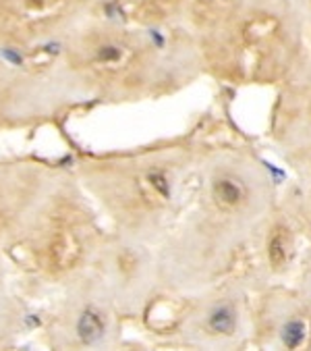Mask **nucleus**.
Masks as SVG:
<instances>
[{
  "mask_svg": "<svg viewBox=\"0 0 311 351\" xmlns=\"http://www.w3.org/2000/svg\"><path fill=\"white\" fill-rule=\"evenodd\" d=\"M83 256V245L73 231H60L48 245V264L52 270H71Z\"/></svg>",
  "mask_w": 311,
  "mask_h": 351,
  "instance_id": "1",
  "label": "nucleus"
},
{
  "mask_svg": "<svg viewBox=\"0 0 311 351\" xmlns=\"http://www.w3.org/2000/svg\"><path fill=\"white\" fill-rule=\"evenodd\" d=\"M181 318H183V306L177 300H168V297L151 302L145 310V324L160 332L175 328L181 322Z\"/></svg>",
  "mask_w": 311,
  "mask_h": 351,
  "instance_id": "2",
  "label": "nucleus"
},
{
  "mask_svg": "<svg viewBox=\"0 0 311 351\" xmlns=\"http://www.w3.org/2000/svg\"><path fill=\"white\" fill-rule=\"evenodd\" d=\"M212 198H214V202L220 210H224V212H232V210H239L241 206H243L247 194H245V187L241 185L237 179L220 177L212 185Z\"/></svg>",
  "mask_w": 311,
  "mask_h": 351,
  "instance_id": "3",
  "label": "nucleus"
},
{
  "mask_svg": "<svg viewBox=\"0 0 311 351\" xmlns=\"http://www.w3.org/2000/svg\"><path fill=\"white\" fill-rule=\"evenodd\" d=\"M292 256V235L286 226L276 224L268 237V260L274 268L286 266Z\"/></svg>",
  "mask_w": 311,
  "mask_h": 351,
  "instance_id": "4",
  "label": "nucleus"
},
{
  "mask_svg": "<svg viewBox=\"0 0 311 351\" xmlns=\"http://www.w3.org/2000/svg\"><path fill=\"white\" fill-rule=\"evenodd\" d=\"M139 194L149 204H164L170 196V183L164 172H147L139 179Z\"/></svg>",
  "mask_w": 311,
  "mask_h": 351,
  "instance_id": "5",
  "label": "nucleus"
},
{
  "mask_svg": "<svg viewBox=\"0 0 311 351\" xmlns=\"http://www.w3.org/2000/svg\"><path fill=\"white\" fill-rule=\"evenodd\" d=\"M106 332V320H104L102 312L88 308L83 310L79 320H77V335L83 343H96L98 339L104 337Z\"/></svg>",
  "mask_w": 311,
  "mask_h": 351,
  "instance_id": "6",
  "label": "nucleus"
},
{
  "mask_svg": "<svg viewBox=\"0 0 311 351\" xmlns=\"http://www.w3.org/2000/svg\"><path fill=\"white\" fill-rule=\"evenodd\" d=\"M129 56H131L129 50L118 44H104L96 50V63L102 67H108V69H116L120 65H125L129 61Z\"/></svg>",
  "mask_w": 311,
  "mask_h": 351,
  "instance_id": "7",
  "label": "nucleus"
},
{
  "mask_svg": "<svg viewBox=\"0 0 311 351\" xmlns=\"http://www.w3.org/2000/svg\"><path fill=\"white\" fill-rule=\"evenodd\" d=\"M207 326H210V330L218 332V335H228V332H232L235 328V314L228 306H220L216 308L210 318H207Z\"/></svg>",
  "mask_w": 311,
  "mask_h": 351,
  "instance_id": "8",
  "label": "nucleus"
},
{
  "mask_svg": "<svg viewBox=\"0 0 311 351\" xmlns=\"http://www.w3.org/2000/svg\"><path fill=\"white\" fill-rule=\"evenodd\" d=\"M274 29H276V21L274 19H270V17H259V19H253V21L247 23L245 36H247V40L257 42V40L268 38Z\"/></svg>",
  "mask_w": 311,
  "mask_h": 351,
  "instance_id": "9",
  "label": "nucleus"
},
{
  "mask_svg": "<svg viewBox=\"0 0 311 351\" xmlns=\"http://www.w3.org/2000/svg\"><path fill=\"white\" fill-rule=\"evenodd\" d=\"M303 337H305V326L301 322H290L286 328H284V345L295 349L303 343Z\"/></svg>",
  "mask_w": 311,
  "mask_h": 351,
  "instance_id": "10",
  "label": "nucleus"
},
{
  "mask_svg": "<svg viewBox=\"0 0 311 351\" xmlns=\"http://www.w3.org/2000/svg\"><path fill=\"white\" fill-rule=\"evenodd\" d=\"M66 0H27V7L33 13H50L58 7H62Z\"/></svg>",
  "mask_w": 311,
  "mask_h": 351,
  "instance_id": "11",
  "label": "nucleus"
},
{
  "mask_svg": "<svg viewBox=\"0 0 311 351\" xmlns=\"http://www.w3.org/2000/svg\"><path fill=\"white\" fill-rule=\"evenodd\" d=\"M118 264H120V268H123V270H131L135 266V258L127 252V254H123V256L118 258Z\"/></svg>",
  "mask_w": 311,
  "mask_h": 351,
  "instance_id": "12",
  "label": "nucleus"
},
{
  "mask_svg": "<svg viewBox=\"0 0 311 351\" xmlns=\"http://www.w3.org/2000/svg\"><path fill=\"white\" fill-rule=\"evenodd\" d=\"M3 56H5V58H9V61H11V63H15V65H21V61H23V58H21L19 54H17L15 50H11V48L3 50Z\"/></svg>",
  "mask_w": 311,
  "mask_h": 351,
  "instance_id": "13",
  "label": "nucleus"
}]
</instances>
